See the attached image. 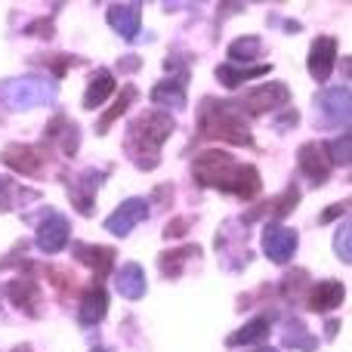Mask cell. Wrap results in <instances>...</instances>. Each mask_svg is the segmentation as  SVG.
<instances>
[{"instance_id": "obj_1", "label": "cell", "mask_w": 352, "mask_h": 352, "mask_svg": "<svg viewBox=\"0 0 352 352\" xmlns=\"http://www.w3.org/2000/svg\"><path fill=\"white\" fill-rule=\"evenodd\" d=\"M192 176L201 188H219V192L238 195V198L250 201L260 195L263 179L256 173V167L241 164L232 155L219 152V148H210V152H201L198 158L192 161Z\"/></svg>"}, {"instance_id": "obj_2", "label": "cell", "mask_w": 352, "mask_h": 352, "mask_svg": "<svg viewBox=\"0 0 352 352\" xmlns=\"http://www.w3.org/2000/svg\"><path fill=\"white\" fill-rule=\"evenodd\" d=\"M173 127L176 121L167 111H146V115L133 118L127 127V140H124L130 161L140 170H155L161 164V148H164L167 136L173 133Z\"/></svg>"}, {"instance_id": "obj_3", "label": "cell", "mask_w": 352, "mask_h": 352, "mask_svg": "<svg viewBox=\"0 0 352 352\" xmlns=\"http://www.w3.org/2000/svg\"><path fill=\"white\" fill-rule=\"evenodd\" d=\"M198 140H219L232 142V146H254L250 127L244 115L232 102H217V99H204L198 111Z\"/></svg>"}, {"instance_id": "obj_4", "label": "cell", "mask_w": 352, "mask_h": 352, "mask_svg": "<svg viewBox=\"0 0 352 352\" xmlns=\"http://www.w3.org/2000/svg\"><path fill=\"white\" fill-rule=\"evenodd\" d=\"M0 99L10 111H28L37 105H47L56 99V84L37 74H25V78H10L0 84Z\"/></svg>"}, {"instance_id": "obj_5", "label": "cell", "mask_w": 352, "mask_h": 352, "mask_svg": "<svg viewBox=\"0 0 352 352\" xmlns=\"http://www.w3.org/2000/svg\"><path fill=\"white\" fill-rule=\"evenodd\" d=\"M316 127H346L349 124V87H328L316 93Z\"/></svg>"}, {"instance_id": "obj_6", "label": "cell", "mask_w": 352, "mask_h": 352, "mask_svg": "<svg viewBox=\"0 0 352 352\" xmlns=\"http://www.w3.org/2000/svg\"><path fill=\"white\" fill-rule=\"evenodd\" d=\"M287 99H291V90H287V84L275 80V84L254 87V90H250L248 96H244L241 102L235 105V109L238 111H248V115H266V111H275L278 105H287Z\"/></svg>"}, {"instance_id": "obj_7", "label": "cell", "mask_w": 352, "mask_h": 352, "mask_svg": "<svg viewBox=\"0 0 352 352\" xmlns=\"http://www.w3.org/2000/svg\"><path fill=\"white\" fill-rule=\"evenodd\" d=\"M0 161L22 176H41L43 164H47V155H43L41 146H19V142H12V146L3 148Z\"/></svg>"}, {"instance_id": "obj_8", "label": "cell", "mask_w": 352, "mask_h": 352, "mask_svg": "<svg viewBox=\"0 0 352 352\" xmlns=\"http://www.w3.org/2000/svg\"><path fill=\"white\" fill-rule=\"evenodd\" d=\"M263 250H266V256L272 263L285 266V263L294 256V250H297V232L287 229V226L269 223L266 229H263Z\"/></svg>"}, {"instance_id": "obj_9", "label": "cell", "mask_w": 352, "mask_h": 352, "mask_svg": "<svg viewBox=\"0 0 352 352\" xmlns=\"http://www.w3.org/2000/svg\"><path fill=\"white\" fill-rule=\"evenodd\" d=\"M68 235H72L68 219L62 217L59 210H47V219L37 226V248H41L43 254L53 256V254H59V250L68 244Z\"/></svg>"}, {"instance_id": "obj_10", "label": "cell", "mask_w": 352, "mask_h": 352, "mask_svg": "<svg viewBox=\"0 0 352 352\" xmlns=\"http://www.w3.org/2000/svg\"><path fill=\"white\" fill-rule=\"evenodd\" d=\"M146 217H148V201L146 198H127L109 219H105V229H109L111 235L124 238V235H130Z\"/></svg>"}, {"instance_id": "obj_11", "label": "cell", "mask_w": 352, "mask_h": 352, "mask_svg": "<svg viewBox=\"0 0 352 352\" xmlns=\"http://www.w3.org/2000/svg\"><path fill=\"white\" fill-rule=\"evenodd\" d=\"M109 176V170H84L80 176H74L72 182H68V201H72L74 207H78L84 217H90L93 213V198H96L99 192V182Z\"/></svg>"}, {"instance_id": "obj_12", "label": "cell", "mask_w": 352, "mask_h": 352, "mask_svg": "<svg viewBox=\"0 0 352 352\" xmlns=\"http://www.w3.org/2000/svg\"><path fill=\"white\" fill-rule=\"evenodd\" d=\"M297 167L312 186H322V182H328V176H331V164H328V158H324V152H322L318 142H306V146H300Z\"/></svg>"}, {"instance_id": "obj_13", "label": "cell", "mask_w": 352, "mask_h": 352, "mask_svg": "<svg viewBox=\"0 0 352 352\" xmlns=\"http://www.w3.org/2000/svg\"><path fill=\"white\" fill-rule=\"evenodd\" d=\"M334 62H337V41L334 37H328V34H322L309 50V74H312V80L324 84V80L331 78V72H334Z\"/></svg>"}, {"instance_id": "obj_14", "label": "cell", "mask_w": 352, "mask_h": 352, "mask_svg": "<svg viewBox=\"0 0 352 352\" xmlns=\"http://www.w3.org/2000/svg\"><path fill=\"white\" fill-rule=\"evenodd\" d=\"M109 25L124 41H136L140 25H142V6L140 3H115L109 10Z\"/></svg>"}, {"instance_id": "obj_15", "label": "cell", "mask_w": 352, "mask_h": 352, "mask_svg": "<svg viewBox=\"0 0 352 352\" xmlns=\"http://www.w3.org/2000/svg\"><path fill=\"white\" fill-rule=\"evenodd\" d=\"M343 300H346V287H343L340 281L328 278V281L312 285L309 297H306V306H309L312 312H331V309H337Z\"/></svg>"}, {"instance_id": "obj_16", "label": "cell", "mask_w": 352, "mask_h": 352, "mask_svg": "<svg viewBox=\"0 0 352 352\" xmlns=\"http://www.w3.org/2000/svg\"><path fill=\"white\" fill-rule=\"evenodd\" d=\"M115 287L124 300H142L148 291L146 272H142L140 263H124L121 269L115 272Z\"/></svg>"}, {"instance_id": "obj_17", "label": "cell", "mask_w": 352, "mask_h": 352, "mask_svg": "<svg viewBox=\"0 0 352 352\" xmlns=\"http://www.w3.org/2000/svg\"><path fill=\"white\" fill-rule=\"evenodd\" d=\"M3 294H6V300H10L16 309H22L25 316L37 318V306H41V287H37L34 281L16 278V281H10V285L3 287Z\"/></svg>"}, {"instance_id": "obj_18", "label": "cell", "mask_w": 352, "mask_h": 352, "mask_svg": "<svg viewBox=\"0 0 352 352\" xmlns=\"http://www.w3.org/2000/svg\"><path fill=\"white\" fill-rule=\"evenodd\" d=\"M105 312H109V294H105L102 285H93L90 291L84 294V300H80L78 322L84 324V328H93V324H99L105 318Z\"/></svg>"}, {"instance_id": "obj_19", "label": "cell", "mask_w": 352, "mask_h": 352, "mask_svg": "<svg viewBox=\"0 0 352 352\" xmlns=\"http://www.w3.org/2000/svg\"><path fill=\"white\" fill-rule=\"evenodd\" d=\"M186 80L188 78H170V80H158L152 87V102L164 105V109H186Z\"/></svg>"}, {"instance_id": "obj_20", "label": "cell", "mask_w": 352, "mask_h": 352, "mask_svg": "<svg viewBox=\"0 0 352 352\" xmlns=\"http://www.w3.org/2000/svg\"><path fill=\"white\" fill-rule=\"evenodd\" d=\"M297 201H300V188L297 186H291L285 195H278V198H272V201H266L263 207H256L254 213H248V217H241V223H254V219H260V217H275V219H281V217H287V213L297 207Z\"/></svg>"}, {"instance_id": "obj_21", "label": "cell", "mask_w": 352, "mask_h": 352, "mask_svg": "<svg viewBox=\"0 0 352 352\" xmlns=\"http://www.w3.org/2000/svg\"><path fill=\"white\" fill-rule=\"evenodd\" d=\"M74 256H78L84 266L96 269V278H102V275L111 272V266H115V250L111 248H93V244H74Z\"/></svg>"}, {"instance_id": "obj_22", "label": "cell", "mask_w": 352, "mask_h": 352, "mask_svg": "<svg viewBox=\"0 0 352 352\" xmlns=\"http://www.w3.org/2000/svg\"><path fill=\"white\" fill-rule=\"evenodd\" d=\"M111 90H115V74H111L109 68H99V72L90 78V84H87L84 109H99V105L111 96Z\"/></svg>"}, {"instance_id": "obj_23", "label": "cell", "mask_w": 352, "mask_h": 352, "mask_svg": "<svg viewBox=\"0 0 352 352\" xmlns=\"http://www.w3.org/2000/svg\"><path fill=\"white\" fill-rule=\"evenodd\" d=\"M201 256V248L198 244H186V248H176V250H164V254L158 256L161 260V272L167 275V278H179L182 269H186L188 260H198Z\"/></svg>"}, {"instance_id": "obj_24", "label": "cell", "mask_w": 352, "mask_h": 352, "mask_svg": "<svg viewBox=\"0 0 352 352\" xmlns=\"http://www.w3.org/2000/svg\"><path fill=\"white\" fill-rule=\"evenodd\" d=\"M272 72V65H256V68H235V65H219L217 68V78L223 80V87H229V90H235V87H241L244 80L250 78H263V74Z\"/></svg>"}, {"instance_id": "obj_25", "label": "cell", "mask_w": 352, "mask_h": 352, "mask_svg": "<svg viewBox=\"0 0 352 352\" xmlns=\"http://www.w3.org/2000/svg\"><path fill=\"white\" fill-rule=\"evenodd\" d=\"M269 334V318L260 316L254 322H248L244 328H238L232 337H226V346H250V343H260Z\"/></svg>"}, {"instance_id": "obj_26", "label": "cell", "mask_w": 352, "mask_h": 352, "mask_svg": "<svg viewBox=\"0 0 352 352\" xmlns=\"http://www.w3.org/2000/svg\"><path fill=\"white\" fill-rule=\"evenodd\" d=\"M19 201H37V192H25L22 186H16L12 179L0 176V213L12 210Z\"/></svg>"}, {"instance_id": "obj_27", "label": "cell", "mask_w": 352, "mask_h": 352, "mask_svg": "<svg viewBox=\"0 0 352 352\" xmlns=\"http://www.w3.org/2000/svg\"><path fill=\"white\" fill-rule=\"evenodd\" d=\"M133 99H136V87H124V90H121V96H118V102L111 105V109L102 115V121H99V127H96L99 133H109V127L118 121V118L124 115V111L130 109V105H133Z\"/></svg>"}, {"instance_id": "obj_28", "label": "cell", "mask_w": 352, "mask_h": 352, "mask_svg": "<svg viewBox=\"0 0 352 352\" xmlns=\"http://www.w3.org/2000/svg\"><path fill=\"white\" fill-rule=\"evenodd\" d=\"M256 56H260V37L256 34L238 37L229 47V65H235V62H250V59H256Z\"/></svg>"}, {"instance_id": "obj_29", "label": "cell", "mask_w": 352, "mask_h": 352, "mask_svg": "<svg viewBox=\"0 0 352 352\" xmlns=\"http://www.w3.org/2000/svg\"><path fill=\"white\" fill-rule=\"evenodd\" d=\"M349 146H352V140H349V133H343V136H337V140H331L328 146L322 148L324 152V158H328V164H337V167H349Z\"/></svg>"}, {"instance_id": "obj_30", "label": "cell", "mask_w": 352, "mask_h": 352, "mask_svg": "<svg viewBox=\"0 0 352 352\" xmlns=\"http://www.w3.org/2000/svg\"><path fill=\"white\" fill-rule=\"evenodd\" d=\"M285 346H291V349H303V352H312L318 346L316 343V337H309V331L303 328V324L294 318L291 324H287V334H285Z\"/></svg>"}, {"instance_id": "obj_31", "label": "cell", "mask_w": 352, "mask_h": 352, "mask_svg": "<svg viewBox=\"0 0 352 352\" xmlns=\"http://www.w3.org/2000/svg\"><path fill=\"white\" fill-rule=\"evenodd\" d=\"M349 235H352V229H349V219L337 229V235H334V254L340 256L343 263H352V248H349Z\"/></svg>"}, {"instance_id": "obj_32", "label": "cell", "mask_w": 352, "mask_h": 352, "mask_svg": "<svg viewBox=\"0 0 352 352\" xmlns=\"http://www.w3.org/2000/svg\"><path fill=\"white\" fill-rule=\"evenodd\" d=\"M34 62H43L50 72H56V78H62V74H65L68 68L78 65L80 59H74V56H50V59H34Z\"/></svg>"}, {"instance_id": "obj_33", "label": "cell", "mask_w": 352, "mask_h": 352, "mask_svg": "<svg viewBox=\"0 0 352 352\" xmlns=\"http://www.w3.org/2000/svg\"><path fill=\"white\" fill-rule=\"evenodd\" d=\"M349 210V201H337V204H331L328 207V210H324L322 213V217H318V223H331V219H337V217H343V213H346Z\"/></svg>"}, {"instance_id": "obj_34", "label": "cell", "mask_w": 352, "mask_h": 352, "mask_svg": "<svg viewBox=\"0 0 352 352\" xmlns=\"http://www.w3.org/2000/svg\"><path fill=\"white\" fill-rule=\"evenodd\" d=\"M188 232V219H170L164 226V238H182Z\"/></svg>"}, {"instance_id": "obj_35", "label": "cell", "mask_w": 352, "mask_h": 352, "mask_svg": "<svg viewBox=\"0 0 352 352\" xmlns=\"http://www.w3.org/2000/svg\"><path fill=\"white\" fill-rule=\"evenodd\" d=\"M25 34H43V37H50V34H53V22H47V19H37V22H31L28 28H25Z\"/></svg>"}, {"instance_id": "obj_36", "label": "cell", "mask_w": 352, "mask_h": 352, "mask_svg": "<svg viewBox=\"0 0 352 352\" xmlns=\"http://www.w3.org/2000/svg\"><path fill=\"white\" fill-rule=\"evenodd\" d=\"M297 124H300V115H297V109H294V111H287L285 118H278V121H275V130H278V133H285V130L297 127Z\"/></svg>"}, {"instance_id": "obj_37", "label": "cell", "mask_w": 352, "mask_h": 352, "mask_svg": "<svg viewBox=\"0 0 352 352\" xmlns=\"http://www.w3.org/2000/svg\"><path fill=\"white\" fill-rule=\"evenodd\" d=\"M121 72H140V56H124Z\"/></svg>"}, {"instance_id": "obj_38", "label": "cell", "mask_w": 352, "mask_h": 352, "mask_svg": "<svg viewBox=\"0 0 352 352\" xmlns=\"http://www.w3.org/2000/svg\"><path fill=\"white\" fill-rule=\"evenodd\" d=\"M337 328H340L337 322H328V328H324V331H328V337H334V334H337Z\"/></svg>"}, {"instance_id": "obj_39", "label": "cell", "mask_w": 352, "mask_h": 352, "mask_svg": "<svg viewBox=\"0 0 352 352\" xmlns=\"http://www.w3.org/2000/svg\"><path fill=\"white\" fill-rule=\"evenodd\" d=\"M256 352H278V349H272V346H260Z\"/></svg>"}, {"instance_id": "obj_40", "label": "cell", "mask_w": 352, "mask_h": 352, "mask_svg": "<svg viewBox=\"0 0 352 352\" xmlns=\"http://www.w3.org/2000/svg\"><path fill=\"white\" fill-rule=\"evenodd\" d=\"M12 352H31V346H16Z\"/></svg>"}, {"instance_id": "obj_41", "label": "cell", "mask_w": 352, "mask_h": 352, "mask_svg": "<svg viewBox=\"0 0 352 352\" xmlns=\"http://www.w3.org/2000/svg\"><path fill=\"white\" fill-rule=\"evenodd\" d=\"M93 352H105V349H93Z\"/></svg>"}]
</instances>
